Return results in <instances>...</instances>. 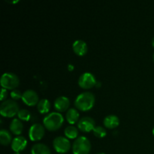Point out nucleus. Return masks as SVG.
<instances>
[{
    "label": "nucleus",
    "instance_id": "obj_1",
    "mask_svg": "<svg viewBox=\"0 0 154 154\" xmlns=\"http://www.w3.org/2000/svg\"><path fill=\"white\" fill-rule=\"evenodd\" d=\"M95 96L89 91L80 93L75 100V105L77 108L82 111H87L91 109L95 105Z\"/></svg>",
    "mask_w": 154,
    "mask_h": 154
},
{
    "label": "nucleus",
    "instance_id": "obj_2",
    "mask_svg": "<svg viewBox=\"0 0 154 154\" xmlns=\"http://www.w3.org/2000/svg\"><path fill=\"white\" fill-rule=\"evenodd\" d=\"M63 122L64 117L59 112L49 113L43 119L44 126L49 131H55L60 129Z\"/></svg>",
    "mask_w": 154,
    "mask_h": 154
},
{
    "label": "nucleus",
    "instance_id": "obj_3",
    "mask_svg": "<svg viewBox=\"0 0 154 154\" xmlns=\"http://www.w3.org/2000/svg\"><path fill=\"white\" fill-rule=\"evenodd\" d=\"M19 105L13 99L4 100L0 105V114L5 117H12L19 112Z\"/></svg>",
    "mask_w": 154,
    "mask_h": 154
},
{
    "label": "nucleus",
    "instance_id": "obj_4",
    "mask_svg": "<svg viewBox=\"0 0 154 154\" xmlns=\"http://www.w3.org/2000/svg\"><path fill=\"white\" fill-rule=\"evenodd\" d=\"M91 144L87 137H78L72 144V151L74 154H89Z\"/></svg>",
    "mask_w": 154,
    "mask_h": 154
},
{
    "label": "nucleus",
    "instance_id": "obj_5",
    "mask_svg": "<svg viewBox=\"0 0 154 154\" xmlns=\"http://www.w3.org/2000/svg\"><path fill=\"white\" fill-rule=\"evenodd\" d=\"M20 79L18 76L12 72H5L2 75L1 85L6 90H15L19 86Z\"/></svg>",
    "mask_w": 154,
    "mask_h": 154
},
{
    "label": "nucleus",
    "instance_id": "obj_6",
    "mask_svg": "<svg viewBox=\"0 0 154 154\" xmlns=\"http://www.w3.org/2000/svg\"><path fill=\"white\" fill-rule=\"evenodd\" d=\"M54 147L56 151L60 153H67L71 148L70 141L66 137L57 136L53 141Z\"/></svg>",
    "mask_w": 154,
    "mask_h": 154
},
{
    "label": "nucleus",
    "instance_id": "obj_7",
    "mask_svg": "<svg viewBox=\"0 0 154 154\" xmlns=\"http://www.w3.org/2000/svg\"><path fill=\"white\" fill-rule=\"evenodd\" d=\"M45 133V126L41 123H34L32 125L29 130V137L32 141H39L43 138Z\"/></svg>",
    "mask_w": 154,
    "mask_h": 154
},
{
    "label": "nucleus",
    "instance_id": "obj_8",
    "mask_svg": "<svg viewBox=\"0 0 154 154\" xmlns=\"http://www.w3.org/2000/svg\"><path fill=\"white\" fill-rule=\"evenodd\" d=\"M96 84V80L94 75L90 72H84L78 79V84L83 89H90Z\"/></svg>",
    "mask_w": 154,
    "mask_h": 154
},
{
    "label": "nucleus",
    "instance_id": "obj_9",
    "mask_svg": "<svg viewBox=\"0 0 154 154\" xmlns=\"http://www.w3.org/2000/svg\"><path fill=\"white\" fill-rule=\"evenodd\" d=\"M78 127L82 132H89L96 127V122L94 119L87 116L80 119L78 122Z\"/></svg>",
    "mask_w": 154,
    "mask_h": 154
},
{
    "label": "nucleus",
    "instance_id": "obj_10",
    "mask_svg": "<svg viewBox=\"0 0 154 154\" xmlns=\"http://www.w3.org/2000/svg\"><path fill=\"white\" fill-rule=\"evenodd\" d=\"M22 100L29 106H34L38 103V95L35 90H27L23 93Z\"/></svg>",
    "mask_w": 154,
    "mask_h": 154
},
{
    "label": "nucleus",
    "instance_id": "obj_11",
    "mask_svg": "<svg viewBox=\"0 0 154 154\" xmlns=\"http://www.w3.org/2000/svg\"><path fill=\"white\" fill-rule=\"evenodd\" d=\"M54 106L57 111H60V112H63V111H66V110L69 109V108L70 106V100L66 96H58L54 101Z\"/></svg>",
    "mask_w": 154,
    "mask_h": 154
},
{
    "label": "nucleus",
    "instance_id": "obj_12",
    "mask_svg": "<svg viewBox=\"0 0 154 154\" xmlns=\"http://www.w3.org/2000/svg\"><path fill=\"white\" fill-rule=\"evenodd\" d=\"M27 145V140L23 136H17L12 140L11 148L17 153H20L23 150Z\"/></svg>",
    "mask_w": 154,
    "mask_h": 154
},
{
    "label": "nucleus",
    "instance_id": "obj_13",
    "mask_svg": "<svg viewBox=\"0 0 154 154\" xmlns=\"http://www.w3.org/2000/svg\"><path fill=\"white\" fill-rule=\"evenodd\" d=\"M72 48H73L74 52L78 56L85 55L88 51V47H87V43L81 39L75 41L72 45Z\"/></svg>",
    "mask_w": 154,
    "mask_h": 154
},
{
    "label": "nucleus",
    "instance_id": "obj_14",
    "mask_svg": "<svg viewBox=\"0 0 154 154\" xmlns=\"http://www.w3.org/2000/svg\"><path fill=\"white\" fill-rule=\"evenodd\" d=\"M103 123L105 126H106L108 129H114L119 126L120 120L117 116L114 115V114H110L105 117Z\"/></svg>",
    "mask_w": 154,
    "mask_h": 154
},
{
    "label": "nucleus",
    "instance_id": "obj_15",
    "mask_svg": "<svg viewBox=\"0 0 154 154\" xmlns=\"http://www.w3.org/2000/svg\"><path fill=\"white\" fill-rule=\"evenodd\" d=\"M10 130L14 135L19 136L23 130V124L19 118H14L10 123Z\"/></svg>",
    "mask_w": 154,
    "mask_h": 154
},
{
    "label": "nucleus",
    "instance_id": "obj_16",
    "mask_svg": "<svg viewBox=\"0 0 154 154\" xmlns=\"http://www.w3.org/2000/svg\"><path fill=\"white\" fill-rule=\"evenodd\" d=\"M32 154H51V150L49 147L45 144L38 143L35 144L32 147Z\"/></svg>",
    "mask_w": 154,
    "mask_h": 154
},
{
    "label": "nucleus",
    "instance_id": "obj_17",
    "mask_svg": "<svg viewBox=\"0 0 154 154\" xmlns=\"http://www.w3.org/2000/svg\"><path fill=\"white\" fill-rule=\"evenodd\" d=\"M79 118V113L76 108H71L66 112V120L70 124H75L78 122Z\"/></svg>",
    "mask_w": 154,
    "mask_h": 154
},
{
    "label": "nucleus",
    "instance_id": "obj_18",
    "mask_svg": "<svg viewBox=\"0 0 154 154\" xmlns=\"http://www.w3.org/2000/svg\"><path fill=\"white\" fill-rule=\"evenodd\" d=\"M51 108V102L47 99H42L37 104V109L41 114H47Z\"/></svg>",
    "mask_w": 154,
    "mask_h": 154
},
{
    "label": "nucleus",
    "instance_id": "obj_19",
    "mask_svg": "<svg viewBox=\"0 0 154 154\" xmlns=\"http://www.w3.org/2000/svg\"><path fill=\"white\" fill-rule=\"evenodd\" d=\"M0 142L5 146L8 145L11 142V135L7 129H2L0 130Z\"/></svg>",
    "mask_w": 154,
    "mask_h": 154
},
{
    "label": "nucleus",
    "instance_id": "obj_20",
    "mask_svg": "<svg viewBox=\"0 0 154 154\" xmlns=\"http://www.w3.org/2000/svg\"><path fill=\"white\" fill-rule=\"evenodd\" d=\"M65 135L67 138H71V139H74V138H77L78 135V128L75 126L70 125L68 126L65 129Z\"/></svg>",
    "mask_w": 154,
    "mask_h": 154
},
{
    "label": "nucleus",
    "instance_id": "obj_21",
    "mask_svg": "<svg viewBox=\"0 0 154 154\" xmlns=\"http://www.w3.org/2000/svg\"><path fill=\"white\" fill-rule=\"evenodd\" d=\"M93 131L95 136H96L97 138H104V137L107 135L106 129H105L103 126H96V127L93 129Z\"/></svg>",
    "mask_w": 154,
    "mask_h": 154
},
{
    "label": "nucleus",
    "instance_id": "obj_22",
    "mask_svg": "<svg viewBox=\"0 0 154 154\" xmlns=\"http://www.w3.org/2000/svg\"><path fill=\"white\" fill-rule=\"evenodd\" d=\"M18 118L20 120L23 121H29L31 117V113L29 111L26 109H20L19 112L17 114Z\"/></svg>",
    "mask_w": 154,
    "mask_h": 154
},
{
    "label": "nucleus",
    "instance_id": "obj_23",
    "mask_svg": "<svg viewBox=\"0 0 154 154\" xmlns=\"http://www.w3.org/2000/svg\"><path fill=\"white\" fill-rule=\"evenodd\" d=\"M22 96H23V93H21V92L20 90H13L11 92V99L13 100L16 101L20 99H22Z\"/></svg>",
    "mask_w": 154,
    "mask_h": 154
},
{
    "label": "nucleus",
    "instance_id": "obj_24",
    "mask_svg": "<svg viewBox=\"0 0 154 154\" xmlns=\"http://www.w3.org/2000/svg\"><path fill=\"white\" fill-rule=\"evenodd\" d=\"M1 90H2L1 97H0V99H1V100L3 102V101H4V99L8 96V93H7V90H6V89H5V88H2Z\"/></svg>",
    "mask_w": 154,
    "mask_h": 154
},
{
    "label": "nucleus",
    "instance_id": "obj_25",
    "mask_svg": "<svg viewBox=\"0 0 154 154\" xmlns=\"http://www.w3.org/2000/svg\"><path fill=\"white\" fill-rule=\"evenodd\" d=\"M73 69H74V66L73 65H69V69L70 71H72V70H73Z\"/></svg>",
    "mask_w": 154,
    "mask_h": 154
},
{
    "label": "nucleus",
    "instance_id": "obj_26",
    "mask_svg": "<svg viewBox=\"0 0 154 154\" xmlns=\"http://www.w3.org/2000/svg\"><path fill=\"white\" fill-rule=\"evenodd\" d=\"M152 45H153V47L154 48V37L153 38V39H152Z\"/></svg>",
    "mask_w": 154,
    "mask_h": 154
},
{
    "label": "nucleus",
    "instance_id": "obj_27",
    "mask_svg": "<svg viewBox=\"0 0 154 154\" xmlns=\"http://www.w3.org/2000/svg\"><path fill=\"white\" fill-rule=\"evenodd\" d=\"M14 154H20V153H17V152H14Z\"/></svg>",
    "mask_w": 154,
    "mask_h": 154
},
{
    "label": "nucleus",
    "instance_id": "obj_28",
    "mask_svg": "<svg viewBox=\"0 0 154 154\" xmlns=\"http://www.w3.org/2000/svg\"><path fill=\"white\" fill-rule=\"evenodd\" d=\"M153 135H154V127H153Z\"/></svg>",
    "mask_w": 154,
    "mask_h": 154
},
{
    "label": "nucleus",
    "instance_id": "obj_29",
    "mask_svg": "<svg viewBox=\"0 0 154 154\" xmlns=\"http://www.w3.org/2000/svg\"><path fill=\"white\" fill-rule=\"evenodd\" d=\"M97 154H105V153H97Z\"/></svg>",
    "mask_w": 154,
    "mask_h": 154
},
{
    "label": "nucleus",
    "instance_id": "obj_30",
    "mask_svg": "<svg viewBox=\"0 0 154 154\" xmlns=\"http://www.w3.org/2000/svg\"><path fill=\"white\" fill-rule=\"evenodd\" d=\"M153 61H154V54H153Z\"/></svg>",
    "mask_w": 154,
    "mask_h": 154
}]
</instances>
